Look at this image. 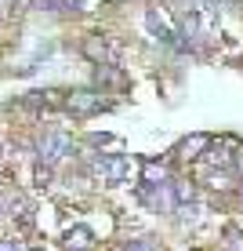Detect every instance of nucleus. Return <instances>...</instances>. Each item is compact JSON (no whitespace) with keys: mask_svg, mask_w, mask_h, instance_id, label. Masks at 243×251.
I'll use <instances>...</instances> for the list:
<instances>
[{"mask_svg":"<svg viewBox=\"0 0 243 251\" xmlns=\"http://www.w3.org/2000/svg\"><path fill=\"white\" fill-rule=\"evenodd\" d=\"M69 150H73V138H69V135L47 131L44 138H40V164H47V168H51V164H58Z\"/></svg>","mask_w":243,"mask_h":251,"instance_id":"f257e3e1","label":"nucleus"},{"mask_svg":"<svg viewBox=\"0 0 243 251\" xmlns=\"http://www.w3.org/2000/svg\"><path fill=\"white\" fill-rule=\"evenodd\" d=\"M106 106V102H102V95L98 91H73L66 99V109L73 117H91V113H98V109Z\"/></svg>","mask_w":243,"mask_h":251,"instance_id":"f03ea898","label":"nucleus"},{"mask_svg":"<svg viewBox=\"0 0 243 251\" xmlns=\"http://www.w3.org/2000/svg\"><path fill=\"white\" fill-rule=\"evenodd\" d=\"M94 175L106 178V182H124V178L131 175V164L124 157H98L94 160Z\"/></svg>","mask_w":243,"mask_h":251,"instance_id":"7ed1b4c3","label":"nucleus"},{"mask_svg":"<svg viewBox=\"0 0 243 251\" xmlns=\"http://www.w3.org/2000/svg\"><path fill=\"white\" fill-rule=\"evenodd\" d=\"M203 160L211 164H218V168H229L232 164V153H229V142H207V153H203Z\"/></svg>","mask_w":243,"mask_h":251,"instance_id":"20e7f679","label":"nucleus"},{"mask_svg":"<svg viewBox=\"0 0 243 251\" xmlns=\"http://www.w3.org/2000/svg\"><path fill=\"white\" fill-rule=\"evenodd\" d=\"M145 22H149V29L156 33V40H163V44H175V29H171V25L163 22L156 11H149V15H145Z\"/></svg>","mask_w":243,"mask_h":251,"instance_id":"39448f33","label":"nucleus"},{"mask_svg":"<svg viewBox=\"0 0 243 251\" xmlns=\"http://www.w3.org/2000/svg\"><path fill=\"white\" fill-rule=\"evenodd\" d=\"M66 244L73 248V251H88V248H91V229H88V226L69 229V233H66Z\"/></svg>","mask_w":243,"mask_h":251,"instance_id":"423d86ee","label":"nucleus"},{"mask_svg":"<svg viewBox=\"0 0 243 251\" xmlns=\"http://www.w3.org/2000/svg\"><path fill=\"white\" fill-rule=\"evenodd\" d=\"M207 142H211L207 135H193V138H185V142H181V157H199V150H207Z\"/></svg>","mask_w":243,"mask_h":251,"instance_id":"0eeeda50","label":"nucleus"},{"mask_svg":"<svg viewBox=\"0 0 243 251\" xmlns=\"http://www.w3.org/2000/svg\"><path fill=\"white\" fill-rule=\"evenodd\" d=\"M145 186H156V182H167V164H145Z\"/></svg>","mask_w":243,"mask_h":251,"instance_id":"6e6552de","label":"nucleus"},{"mask_svg":"<svg viewBox=\"0 0 243 251\" xmlns=\"http://www.w3.org/2000/svg\"><path fill=\"white\" fill-rule=\"evenodd\" d=\"M84 0H40V7H47V11H76Z\"/></svg>","mask_w":243,"mask_h":251,"instance_id":"1a4fd4ad","label":"nucleus"},{"mask_svg":"<svg viewBox=\"0 0 243 251\" xmlns=\"http://www.w3.org/2000/svg\"><path fill=\"white\" fill-rule=\"evenodd\" d=\"M127 251H156V244H153V240H131Z\"/></svg>","mask_w":243,"mask_h":251,"instance_id":"9d476101","label":"nucleus"},{"mask_svg":"<svg viewBox=\"0 0 243 251\" xmlns=\"http://www.w3.org/2000/svg\"><path fill=\"white\" fill-rule=\"evenodd\" d=\"M229 248L232 251H243V237H240V233H229Z\"/></svg>","mask_w":243,"mask_h":251,"instance_id":"9b49d317","label":"nucleus"},{"mask_svg":"<svg viewBox=\"0 0 243 251\" xmlns=\"http://www.w3.org/2000/svg\"><path fill=\"white\" fill-rule=\"evenodd\" d=\"M0 251H22L19 240H0Z\"/></svg>","mask_w":243,"mask_h":251,"instance_id":"f8f14e48","label":"nucleus"},{"mask_svg":"<svg viewBox=\"0 0 243 251\" xmlns=\"http://www.w3.org/2000/svg\"><path fill=\"white\" fill-rule=\"evenodd\" d=\"M15 4V0H0V7H11Z\"/></svg>","mask_w":243,"mask_h":251,"instance_id":"ddd939ff","label":"nucleus"},{"mask_svg":"<svg viewBox=\"0 0 243 251\" xmlns=\"http://www.w3.org/2000/svg\"><path fill=\"white\" fill-rule=\"evenodd\" d=\"M240 171H243V150H240Z\"/></svg>","mask_w":243,"mask_h":251,"instance_id":"4468645a","label":"nucleus"}]
</instances>
